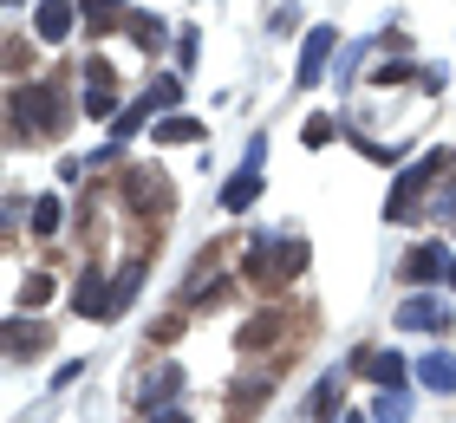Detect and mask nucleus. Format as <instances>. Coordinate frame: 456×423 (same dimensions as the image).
I'll use <instances>...</instances> for the list:
<instances>
[{"label":"nucleus","mask_w":456,"mask_h":423,"mask_svg":"<svg viewBox=\"0 0 456 423\" xmlns=\"http://www.w3.org/2000/svg\"><path fill=\"white\" fill-rule=\"evenodd\" d=\"M13 111H20V118H13V131H20V137H59V131L72 124L66 98H59L53 85H27V92L13 98Z\"/></svg>","instance_id":"nucleus-1"},{"label":"nucleus","mask_w":456,"mask_h":423,"mask_svg":"<svg viewBox=\"0 0 456 423\" xmlns=\"http://www.w3.org/2000/svg\"><path fill=\"white\" fill-rule=\"evenodd\" d=\"M444 163H450V157L437 150V157H424L418 169H404V176L391 183V202H385V216H391V222H418V189H424L430 176H437Z\"/></svg>","instance_id":"nucleus-2"},{"label":"nucleus","mask_w":456,"mask_h":423,"mask_svg":"<svg viewBox=\"0 0 456 423\" xmlns=\"http://www.w3.org/2000/svg\"><path fill=\"white\" fill-rule=\"evenodd\" d=\"M86 118H111L118 124V72L105 66V59L86 66Z\"/></svg>","instance_id":"nucleus-3"},{"label":"nucleus","mask_w":456,"mask_h":423,"mask_svg":"<svg viewBox=\"0 0 456 423\" xmlns=\"http://www.w3.org/2000/svg\"><path fill=\"white\" fill-rule=\"evenodd\" d=\"M398 326L404 332H444L450 326V306L437 300V293H411V300L398 306Z\"/></svg>","instance_id":"nucleus-4"},{"label":"nucleus","mask_w":456,"mask_h":423,"mask_svg":"<svg viewBox=\"0 0 456 423\" xmlns=\"http://www.w3.org/2000/svg\"><path fill=\"white\" fill-rule=\"evenodd\" d=\"M72 20H78V0H39L33 7V33L46 39V46H59V39L72 33Z\"/></svg>","instance_id":"nucleus-5"},{"label":"nucleus","mask_w":456,"mask_h":423,"mask_svg":"<svg viewBox=\"0 0 456 423\" xmlns=\"http://www.w3.org/2000/svg\"><path fill=\"white\" fill-rule=\"evenodd\" d=\"M333 46H339V33H333V27H314V33H306V53H300V85H320V78H326V59H333Z\"/></svg>","instance_id":"nucleus-6"},{"label":"nucleus","mask_w":456,"mask_h":423,"mask_svg":"<svg viewBox=\"0 0 456 423\" xmlns=\"http://www.w3.org/2000/svg\"><path fill=\"white\" fill-rule=\"evenodd\" d=\"M444 267H450V261H444V248H437V241H424V248H411V254H404V267H398V273H404L411 287H430Z\"/></svg>","instance_id":"nucleus-7"},{"label":"nucleus","mask_w":456,"mask_h":423,"mask_svg":"<svg viewBox=\"0 0 456 423\" xmlns=\"http://www.w3.org/2000/svg\"><path fill=\"white\" fill-rule=\"evenodd\" d=\"M176 391H183V365H157L151 378H143V391H137V397H143V411H170V397H176Z\"/></svg>","instance_id":"nucleus-8"},{"label":"nucleus","mask_w":456,"mask_h":423,"mask_svg":"<svg viewBox=\"0 0 456 423\" xmlns=\"http://www.w3.org/2000/svg\"><path fill=\"white\" fill-rule=\"evenodd\" d=\"M411 371L424 378V391H437V397H456V358H450V352H430V358H418Z\"/></svg>","instance_id":"nucleus-9"},{"label":"nucleus","mask_w":456,"mask_h":423,"mask_svg":"<svg viewBox=\"0 0 456 423\" xmlns=\"http://www.w3.org/2000/svg\"><path fill=\"white\" fill-rule=\"evenodd\" d=\"M78 20L92 33H111V27H131V7L124 0H78Z\"/></svg>","instance_id":"nucleus-10"},{"label":"nucleus","mask_w":456,"mask_h":423,"mask_svg":"<svg viewBox=\"0 0 456 423\" xmlns=\"http://www.w3.org/2000/svg\"><path fill=\"white\" fill-rule=\"evenodd\" d=\"M72 306H78V320H105V306H111V287L98 281V267L78 281V293H72Z\"/></svg>","instance_id":"nucleus-11"},{"label":"nucleus","mask_w":456,"mask_h":423,"mask_svg":"<svg viewBox=\"0 0 456 423\" xmlns=\"http://www.w3.org/2000/svg\"><path fill=\"white\" fill-rule=\"evenodd\" d=\"M255 196H261V163H248L241 176H228V189H222V208H228V216H241V208L255 202Z\"/></svg>","instance_id":"nucleus-12"},{"label":"nucleus","mask_w":456,"mask_h":423,"mask_svg":"<svg viewBox=\"0 0 456 423\" xmlns=\"http://www.w3.org/2000/svg\"><path fill=\"white\" fill-rule=\"evenodd\" d=\"M151 143H163V150H176V143H202V118H163Z\"/></svg>","instance_id":"nucleus-13"},{"label":"nucleus","mask_w":456,"mask_h":423,"mask_svg":"<svg viewBox=\"0 0 456 423\" xmlns=\"http://www.w3.org/2000/svg\"><path fill=\"white\" fill-rule=\"evenodd\" d=\"M339 397H346L339 371H333V378H320V391H314V423H339Z\"/></svg>","instance_id":"nucleus-14"},{"label":"nucleus","mask_w":456,"mask_h":423,"mask_svg":"<svg viewBox=\"0 0 456 423\" xmlns=\"http://www.w3.org/2000/svg\"><path fill=\"white\" fill-rule=\"evenodd\" d=\"M404 371H411V365H404V358H398V352H371V385H385V391H398V385H404Z\"/></svg>","instance_id":"nucleus-15"},{"label":"nucleus","mask_w":456,"mask_h":423,"mask_svg":"<svg viewBox=\"0 0 456 423\" xmlns=\"http://www.w3.org/2000/svg\"><path fill=\"white\" fill-rule=\"evenodd\" d=\"M444 216H456V183H437V189H430V202L418 208V222H444Z\"/></svg>","instance_id":"nucleus-16"},{"label":"nucleus","mask_w":456,"mask_h":423,"mask_svg":"<svg viewBox=\"0 0 456 423\" xmlns=\"http://www.w3.org/2000/svg\"><path fill=\"white\" fill-rule=\"evenodd\" d=\"M39 338H46V326H33V320H13V326H7V352H13V358H27V352L39 346Z\"/></svg>","instance_id":"nucleus-17"},{"label":"nucleus","mask_w":456,"mask_h":423,"mask_svg":"<svg viewBox=\"0 0 456 423\" xmlns=\"http://www.w3.org/2000/svg\"><path fill=\"white\" fill-rule=\"evenodd\" d=\"M143 98H151V111H170V104L183 98V78H170V72H163V78H151V85H143Z\"/></svg>","instance_id":"nucleus-18"},{"label":"nucleus","mask_w":456,"mask_h":423,"mask_svg":"<svg viewBox=\"0 0 456 423\" xmlns=\"http://www.w3.org/2000/svg\"><path fill=\"white\" fill-rule=\"evenodd\" d=\"M124 33H131L143 53H157V46H163V20H151V13H131V27H124Z\"/></svg>","instance_id":"nucleus-19"},{"label":"nucleus","mask_w":456,"mask_h":423,"mask_svg":"<svg viewBox=\"0 0 456 423\" xmlns=\"http://www.w3.org/2000/svg\"><path fill=\"white\" fill-rule=\"evenodd\" d=\"M371 417H379V423H404V417H411V397H404V391H385L379 404H371Z\"/></svg>","instance_id":"nucleus-20"},{"label":"nucleus","mask_w":456,"mask_h":423,"mask_svg":"<svg viewBox=\"0 0 456 423\" xmlns=\"http://www.w3.org/2000/svg\"><path fill=\"white\" fill-rule=\"evenodd\" d=\"M137 281H143V267H124V273H118V287H111V306H105V320H111V313H124V300L137 293Z\"/></svg>","instance_id":"nucleus-21"},{"label":"nucleus","mask_w":456,"mask_h":423,"mask_svg":"<svg viewBox=\"0 0 456 423\" xmlns=\"http://www.w3.org/2000/svg\"><path fill=\"white\" fill-rule=\"evenodd\" d=\"M59 228V196H39L33 202V235H53Z\"/></svg>","instance_id":"nucleus-22"},{"label":"nucleus","mask_w":456,"mask_h":423,"mask_svg":"<svg viewBox=\"0 0 456 423\" xmlns=\"http://www.w3.org/2000/svg\"><path fill=\"white\" fill-rule=\"evenodd\" d=\"M53 300V273H33L27 287H20V306H46Z\"/></svg>","instance_id":"nucleus-23"},{"label":"nucleus","mask_w":456,"mask_h":423,"mask_svg":"<svg viewBox=\"0 0 456 423\" xmlns=\"http://www.w3.org/2000/svg\"><path fill=\"white\" fill-rule=\"evenodd\" d=\"M143 118H151V98H137V104H131V111H118V124H111V131H118V143H124V137H131V131H137V124H143Z\"/></svg>","instance_id":"nucleus-24"},{"label":"nucleus","mask_w":456,"mask_h":423,"mask_svg":"<svg viewBox=\"0 0 456 423\" xmlns=\"http://www.w3.org/2000/svg\"><path fill=\"white\" fill-rule=\"evenodd\" d=\"M190 59H196V33L183 27V33H176V66H190Z\"/></svg>","instance_id":"nucleus-25"},{"label":"nucleus","mask_w":456,"mask_h":423,"mask_svg":"<svg viewBox=\"0 0 456 423\" xmlns=\"http://www.w3.org/2000/svg\"><path fill=\"white\" fill-rule=\"evenodd\" d=\"M143 423H190V417H183V411H151Z\"/></svg>","instance_id":"nucleus-26"},{"label":"nucleus","mask_w":456,"mask_h":423,"mask_svg":"<svg viewBox=\"0 0 456 423\" xmlns=\"http://www.w3.org/2000/svg\"><path fill=\"white\" fill-rule=\"evenodd\" d=\"M339 423H371V417H339Z\"/></svg>","instance_id":"nucleus-27"},{"label":"nucleus","mask_w":456,"mask_h":423,"mask_svg":"<svg viewBox=\"0 0 456 423\" xmlns=\"http://www.w3.org/2000/svg\"><path fill=\"white\" fill-rule=\"evenodd\" d=\"M450 287H456V261H450Z\"/></svg>","instance_id":"nucleus-28"}]
</instances>
